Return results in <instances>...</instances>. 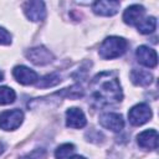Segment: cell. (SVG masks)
Segmentation results:
<instances>
[{
    "instance_id": "cell-1",
    "label": "cell",
    "mask_w": 159,
    "mask_h": 159,
    "mask_svg": "<svg viewBox=\"0 0 159 159\" xmlns=\"http://www.w3.org/2000/svg\"><path fill=\"white\" fill-rule=\"evenodd\" d=\"M89 87L92 98L98 106H111L123 99L122 87L116 72H99L93 77Z\"/></svg>"
},
{
    "instance_id": "cell-2",
    "label": "cell",
    "mask_w": 159,
    "mask_h": 159,
    "mask_svg": "<svg viewBox=\"0 0 159 159\" xmlns=\"http://www.w3.org/2000/svg\"><path fill=\"white\" fill-rule=\"evenodd\" d=\"M128 47L125 39L119 36H109L99 46V56L104 60H112L122 56Z\"/></svg>"
},
{
    "instance_id": "cell-3",
    "label": "cell",
    "mask_w": 159,
    "mask_h": 159,
    "mask_svg": "<svg viewBox=\"0 0 159 159\" xmlns=\"http://www.w3.org/2000/svg\"><path fill=\"white\" fill-rule=\"evenodd\" d=\"M153 113L152 109L148 104L145 103H139L135 104L134 107H132L128 112V119L130 122V124L133 125H142L144 123H147L148 120H150Z\"/></svg>"
},
{
    "instance_id": "cell-4",
    "label": "cell",
    "mask_w": 159,
    "mask_h": 159,
    "mask_svg": "<svg viewBox=\"0 0 159 159\" xmlns=\"http://www.w3.org/2000/svg\"><path fill=\"white\" fill-rule=\"evenodd\" d=\"M22 119H24L22 111L17 108L11 111H5L0 113V128L4 130H14L21 125Z\"/></svg>"
},
{
    "instance_id": "cell-5",
    "label": "cell",
    "mask_w": 159,
    "mask_h": 159,
    "mask_svg": "<svg viewBox=\"0 0 159 159\" xmlns=\"http://www.w3.org/2000/svg\"><path fill=\"white\" fill-rule=\"evenodd\" d=\"M24 12L26 17L34 22L42 21L46 17V7L43 1L34 0V1H26L24 4Z\"/></svg>"
},
{
    "instance_id": "cell-6",
    "label": "cell",
    "mask_w": 159,
    "mask_h": 159,
    "mask_svg": "<svg viewBox=\"0 0 159 159\" xmlns=\"http://www.w3.org/2000/svg\"><path fill=\"white\" fill-rule=\"evenodd\" d=\"M26 57L29 58V61H31L32 63L39 65V66L47 65V63L52 62V60H53L52 52L43 46H37V47L30 48L26 52Z\"/></svg>"
},
{
    "instance_id": "cell-7",
    "label": "cell",
    "mask_w": 159,
    "mask_h": 159,
    "mask_svg": "<svg viewBox=\"0 0 159 159\" xmlns=\"http://www.w3.org/2000/svg\"><path fill=\"white\" fill-rule=\"evenodd\" d=\"M12 76H14V78H15L19 83H21V84H24V86L36 84V82L39 81L37 73H36L34 70H31V68H29V67H26V66H22V65L14 67V70H12Z\"/></svg>"
},
{
    "instance_id": "cell-8",
    "label": "cell",
    "mask_w": 159,
    "mask_h": 159,
    "mask_svg": "<svg viewBox=\"0 0 159 159\" xmlns=\"http://www.w3.org/2000/svg\"><path fill=\"white\" fill-rule=\"evenodd\" d=\"M99 124L112 132H120L124 127V119L118 113H103L99 116Z\"/></svg>"
},
{
    "instance_id": "cell-9",
    "label": "cell",
    "mask_w": 159,
    "mask_h": 159,
    "mask_svg": "<svg viewBox=\"0 0 159 159\" xmlns=\"http://www.w3.org/2000/svg\"><path fill=\"white\" fill-rule=\"evenodd\" d=\"M135 56H137V60L140 65L145 66V67H149V68H154L158 63V56H157V52L148 47V46H139L137 50H135Z\"/></svg>"
},
{
    "instance_id": "cell-10",
    "label": "cell",
    "mask_w": 159,
    "mask_h": 159,
    "mask_svg": "<svg viewBox=\"0 0 159 159\" xmlns=\"http://www.w3.org/2000/svg\"><path fill=\"white\" fill-rule=\"evenodd\" d=\"M120 2L119 1H106V0H101V1H96L92 5V10L94 14L101 15V16H112L116 15L119 10Z\"/></svg>"
},
{
    "instance_id": "cell-11",
    "label": "cell",
    "mask_w": 159,
    "mask_h": 159,
    "mask_svg": "<svg viewBox=\"0 0 159 159\" xmlns=\"http://www.w3.org/2000/svg\"><path fill=\"white\" fill-rule=\"evenodd\" d=\"M87 124L86 116L80 108H70L66 112V125L70 128H83Z\"/></svg>"
},
{
    "instance_id": "cell-12",
    "label": "cell",
    "mask_w": 159,
    "mask_h": 159,
    "mask_svg": "<svg viewBox=\"0 0 159 159\" xmlns=\"http://www.w3.org/2000/svg\"><path fill=\"white\" fill-rule=\"evenodd\" d=\"M144 12H145V10H144V7L142 5H138V4L130 5L123 12V21L127 25L137 26L139 24V21L143 19Z\"/></svg>"
},
{
    "instance_id": "cell-13",
    "label": "cell",
    "mask_w": 159,
    "mask_h": 159,
    "mask_svg": "<svg viewBox=\"0 0 159 159\" xmlns=\"http://www.w3.org/2000/svg\"><path fill=\"white\" fill-rule=\"evenodd\" d=\"M158 132L155 129H148L138 134L137 142L139 147L144 149H157L158 148Z\"/></svg>"
},
{
    "instance_id": "cell-14",
    "label": "cell",
    "mask_w": 159,
    "mask_h": 159,
    "mask_svg": "<svg viewBox=\"0 0 159 159\" xmlns=\"http://www.w3.org/2000/svg\"><path fill=\"white\" fill-rule=\"evenodd\" d=\"M130 80L135 86H148L153 81V75L145 70L133 68L130 72Z\"/></svg>"
},
{
    "instance_id": "cell-15",
    "label": "cell",
    "mask_w": 159,
    "mask_h": 159,
    "mask_svg": "<svg viewBox=\"0 0 159 159\" xmlns=\"http://www.w3.org/2000/svg\"><path fill=\"white\" fill-rule=\"evenodd\" d=\"M157 27V20L154 16H148L145 19H142L139 24L137 25V29L140 34H152Z\"/></svg>"
},
{
    "instance_id": "cell-16",
    "label": "cell",
    "mask_w": 159,
    "mask_h": 159,
    "mask_svg": "<svg viewBox=\"0 0 159 159\" xmlns=\"http://www.w3.org/2000/svg\"><path fill=\"white\" fill-rule=\"evenodd\" d=\"M61 82V77L58 73H50L43 76L41 80L36 82V87L39 88H47V87H53Z\"/></svg>"
},
{
    "instance_id": "cell-17",
    "label": "cell",
    "mask_w": 159,
    "mask_h": 159,
    "mask_svg": "<svg viewBox=\"0 0 159 159\" xmlns=\"http://www.w3.org/2000/svg\"><path fill=\"white\" fill-rule=\"evenodd\" d=\"M15 98H16V93L12 88H10L7 86L0 87V104L1 106L12 103L15 101Z\"/></svg>"
},
{
    "instance_id": "cell-18",
    "label": "cell",
    "mask_w": 159,
    "mask_h": 159,
    "mask_svg": "<svg viewBox=\"0 0 159 159\" xmlns=\"http://www.w3.org/2000/svg\"><path fill=\"white\" fill-rule=\"evenodd\" d=\"M73 152H75V145L71 143H66V144L60 145L56 149L55 157H56V159H67V158H70L71 154H73Z\"/></svg>"
},
{
    "instance_id": "cell-19",
    "label": "cell",
    "mask_w": 159,
    "mask_h": 159,
    "mask_svg": "<svg viewBox=\"0 0 159 159\" xmlns=\"http://www.w3.org/2000/svg\"><path fill=\"white\" fill-rule=\"evenodd\" d=\"M11 43V35L4 27H0V45H10Z\"/></svg>"
},
{
    "instance_id": "cell-20",
    "label": "cell",
    "mask_w": 159,
    "mask_h": 159,
    "mask_svg": "<svg viewBox=\"0 0 159 159\" xmlns=\"http://www.w3.org/2000/svg\"><path fill=\"white\" fill-rule=\"evenodd\" d=\"M70 159H86L84 157H81V155H73V157H71Z\"/></svg>"
},
{
    "instance_id": "cell-21",
    "label": "cell",
    "mask_w": 159,
    "mask_h": 159,
    "mask_svg": "<svg viewBox=\"0 0 159 159\" xmlns=\"http://www.w3.org/2000/svg\"><path fill=\"white\" fill-rule=\"evenodd\" d=\"M2 152H4V144H2L1 142H0V154H1Z\"/></svg>"
},
{
    "instance_id": "cell-22",
    "label": "cell",
    "mask_w": 159,
    "mask_h": 159,
    "mask_svg": "<svg viewBox=\"0 0 159 159\" xmlns=\"http://www.w3.org/2000/svg\"><path fill=\"white\" fill-rule=\"evenodd\" d=\"M2 80H4V73L0 71V81H2Z\"/></svg>"
}]
</instances>
